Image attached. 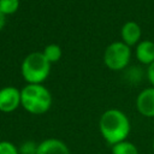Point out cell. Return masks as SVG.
<instances>
[{
	"instance_id": "cell-6",
	"label": "cell",
	"mask_w": 154,
	"mask_h": 154,
	"mask_svg": "<svg viewBox=\"0 0 154 154\" xmlns=\"http://www.w3.org/2000/svg\"><path fill=\"white\" fill-rule=\"evenodd\" d=\"M136 108L143 117L154 118V87L147 88L137 95Z\"/></svg>"
},
{
	"instance_id": "cell-9",
	"label": "cell",
	"mask_w": 154,
	"mask_h": 154,
	"mask_svg": "<svg viewBox=\"0 0 154 154\" xmlns=\"http://www.w3.org/2000/svg\"><path fill=\"white\" fill-rule=\"evenodd\" d=\"M136 58L140 63L150 65L154 61V42L144 40L136 47Z\"/></svg>"
},
{
	"instance_id": "cell-17",
	"label": "cell",
	"mask_w": 154,
	"mask_h": 154,
	"mask_svg": "<svg viewBox=\"0 0 154 154\" xmlns=\"http://www.w3.org/2000/svg\"><path fill=\"white\" fill-rule=\"evenodd\" d=\"M152 148H153V150H154V138H153V142H152Z\"/></svg>"
},
{
	"instance_id": "cell-5",
	"label": "cell",
	"mask_w": 154,
	"mask_h": 154,
	"mask_svg": "<svg viewBox=\"0 0 154 154\" xmlns=\"http://www.w3.org/2000/svg\"><path fill=\"white\" fill-rule=\"evenodd\" d=\"M20 106V90L14 87H5L0 89V112L11 113Z\"/></svg>"
},
{
	"instance_id": "cell-7",
	"label": "cell",
	"mask_w": 154,
	"mask_h": 154,
	"mask_svg": "<svg viewBox=\"0 0 154 154\" xmlns=\"http://www.w3.org/2000/svg\"><path fill=\"white\" fill-rule=\"evenodd\" d=\"M36 154H71L67 144L59 138H46L37 146Z\"/></svg>"
},
{
	"instance_id": "cell-10",
	"label": "cell",
	"mask_w": 154,
	"mask_h": 154,
	"mask_svg": "<svg viewBox=\"0 0 154 154\" xmlns=\"http://www.w3.org/2000/svg\"><path fill=\"white\" fill-rule=\"evenodd\" d=\"M112 154H138V148L130 141H123L112 146Z\"/></svg>"
},
{
	"instance_id": "cell-16",
	"label": "cell",
	"mask_w": 154,
	"mask_h": 154,
	"mask_svg": "<svg viewBox=\"0 0 154 154\" xmlns=\"http://www.w3.org/2000/svg\"><path fill=\"white\" fill-rule=\"evenodd\" d=\"M5 22H6V20H5V14L0 11V30L5 26Z\"/></svg>"
},
{
	"instance_id": "cell-12",
	"label": "cell",
	"mask_w": 154,
	"mask_h": 154,
	"mask_svg": "<svg viewBox=\"0 0 154 154\" xmlns=\"http://www.w3.org/2000/svg\"><path fill=\"white\" fill-rule=\"evenodd\" d=\"M19 7V0H0V11L7 16L14 13Z\"/></svg>"
},
{
	"instance_id": "cell-8",
	"label": "cell",
	"mask_w": 154,
	"mask_h": 154,
	"mask_svg": "<svg viewBox=\"0 0 154 154\" xmlns=\"http://www.w3.org/2000/svg\"><path fill=\"white\" fill-rule=\"evenodd\" d=\"M120 34H122L123 42L130 47V46L136 45L140 41L141 28L136 22H126L123 25V28L120 30Z\"/></svg>"
},
{
	"instance_id": "cell-14",
	"label": "cell",
	"mask_w": 154,
	"mask_h": 154,
	"mask_svg": "<svg viewBox=\"0 0 154 154\" xmlns=\"http://www.w3.org/2000/svg\"><path fill=\"white\" fill-rule=\"evenodd\" d=\"M37 146L38 144H36L32 141H25L24 143L20 144V147H18L19 154H36L37 153Z\"/></svg>"
},
{
	"instance_id": "cell-4",
	"label": "cell",
	"mask_w": 154,
	"mask_h": 154,
	"mask_svg": "<svg viewBox=\"0 0 154 154\" xmlns=\"http://www.w3.org/2000/svg\"><path fill=\"white\" fill-rule=\"evenodd\" d=\"M130 57H131L130 47L124 42L117 41L107 46L103 54V61L108 69L113 71H119L128 66L130 61Z\"/></svg>"
},
{
	"instance_id": "cell-11",
	"label": "cell",
	"mask_w": 154,
	"mask_h": 154,
	"mask_svg": "<svg viewBox=\"0 0 154 154\" xmlns=\"http://www.w3.org/2000/svg\"><path fill=\"white\" fill-rule=\"evenodd\" d=\"M43 55L46 57V59L52 64V63H57L60 58H61V48L59 45H55V43H51L48 46L45 47L43 49Z\"/></svg>"
},
{
	"instance_id": "cell-3",
	"label": "cell",
	"mask_w": 154,
	"mask_h": 154,
	"mask_svg": "<svg viewBox=\"0 0 154 154\" xmlns=\"http://www.w3.org/2000/svg\"><path fill=\"white\" fill-rule=\"evenodd\" d=\"M20 70L28 84H41L49 75L51 63L46 59L43 53L34 52L24 58Z\"/></svg>"
},
{
	"instance_id": "cell-1",
	"label": "cell",
	"mask_w": 154,
	"mask_h": 154,
	"mask_svg": "<svg viewBox=\"0 0 154 154\" xmlns=\"http://www.w3.org/2000/svg\"><path fill=\"white\" fill-rule=\"evenodd\" d=\"M99 130L103 140L113 146L126 141L131 131V124L128 116L117 108L107 109L99 120Z\"/></svg>"
},
{
	"instance_id": "cell-2",
	"label": "cell",
	"mask_w": 154,
	"mask_h": 154,
	"mask_svg": "<svg viewBox=\"0 0 154 154\" xmlns=\"http://www.w3.org/2000/svg\"><path fill=\"white\" fill-rule=\"evenodd\" d=\"M53 99L51 91L42 84H26L20 90V106L31 114H43L49 111Z\"/></svg>"
},
{
	"instance_id": "cell-15",
	"label": "cell",
	"mask_w": 154,
	"mask_h": 154,
	"mask_svg": "<svg viewBox=\"0 0 154 154\" xmlns=\"http://www.w3.org/2000/svg\"><path fill=\"white\" fill-rule=\"evenodd\" d=\"M148 79L152 83V85L154 87V61L148 67Z\"/></svg>"
},
{
	"instance_id": "cell-13",
	"label": "cell",
	"mask_w": 154,
	"mask_h": 154,
	"mask_svg": "<svg viewBox=\"0 0 154 154\" xmlns=\"http://www.w3.org/2000/svg\"><path fill=\"white\" fill-rule=\"evenodd\" d=\"M0 154H19V149L10 141H0Z\"/></svg>"
}]
</instances>
